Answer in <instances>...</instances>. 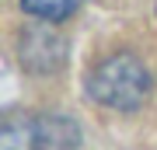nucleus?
Instances as JSON below:
<instances>
[{"label": "nucleus", "instance_id": "39448f33", "mask_svg": "<svg viewBox=\"0 0 157 150\" xmlns=\"http://www.w3.org/2000/svg\"><path fill=\"white\" fill-rule=\"evenodd\" d=\"M0 150H35V119H7Z\"/></svg>", "mask_w": 157, "mask_h": 150}, {"label": "nucleus", "instance_id": "f257e3e1", "mask_svg": "<svg viewBox=\"0 0 157 150\" xmlns=\"http://www.w3.org/2000/svg\"><path fill=\"white\" fill-rule=\"evenodd\" d=\"M87 94L105 108L115 112H133L140 108L150 94V70L143 67L140 56L133 52H115L105 56L87 77Z\"/></svg>", "mask_w": 157, "mask_h": 150}, {"label": "nucleus", "instance_id": "7ed1b4c3", "mask_svg": "<svg viewBox=\"0 0 157 150\" xmlns=\"http://www.w3.org/2000/svg\"><path fill=\"white\" fill-rule=\"evenodd\" d=\"M80 147V126L70 115L45 112L35 115V150H77Z\"/></svg>", "mask_w": 157, "mask_h": 150}, {"label": "nucleus", "instance_id": "20e7f679", "mask_svg": "<svg viewBox=\"0 0 157 150\" xmlns=\"http://www.w3.org/2000/svg\"><path fill=\"white\" fill-rule=\"evenodd\" d=\"M84 4V0H21V7L28 11L32 17H39V21H67L70 14H77V7Z\"/></svg>", "mask_w": 157, "mask_h": 150}, {"label": "nucleus", "instance_id": "f03ea898", "mask_svg": "<svg viewBox=\"0 0 157 150\" xmlns=\"http://www.w3.org/2000/svg\"><path fill=\"white\" fill-rule=\"evenodd\" d=\"M63 56H67V42L49 28V21L35 25V28H28L21 35V60H25L28 70L49 73V70H56L63 63Z\"/></svg>", "mask_w": 157, "mask_h": 150}]
</instances>
